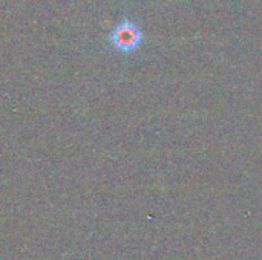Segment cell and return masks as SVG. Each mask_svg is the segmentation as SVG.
I'll return each instance as SVG.
<instances>
[{
  "mask_svg": "<svg viewBox=\"0 0 262 260\" xmlns=\"http://www.w3.org/2000/svg\"><path fill=\"white\" fill-rule=\"evenodd\" d=\"M141 40H143V32L130 20H124L123 23L117 25L111 35L112 44L123 52H130L137 49Z\"/></svg>",
  "mask_w": 262,
  "mask_h": 260,
  "instance_id": "cell-1",
  "label": "cell"
}]
</instances>
